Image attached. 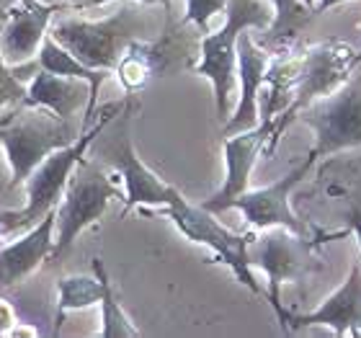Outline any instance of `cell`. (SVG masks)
I'll use <instances>...</instances> for the list:
<instances>
[{
    "label": "cell",
    "mask_w": 361,
    "mask_h": 338,
    "mask_svg": "<svg viewBox=\"0 0 361 338\" xmlns=\"http://www.w3.org/2000/svg\"><path fill=\"white\" fill-rule=\"evenodd\" d=\"M49 34L78 60L96 70L111 73L119 65L121 54L137 39H155L150 16H145L135 3L124 6L104 21H80V18H62L49 23Z\"/></svg>",
    "instance_id": "1"
},
{
    "label": "cell",
    "mask_w": 361,
    "mask_h": 338,
    "mask_svg": "<svg viewBox=\"0 0 361 338\" xmlns=\"http://www.w3.org/2000/svg\"><path fill=\"white\" fill-rule=\"evenodd\" d=\"M274 21V8L266 0H227L225 23L214 34L199 42V65H194L196 76L207 78L214 88L217 119L227 121L230 116V93L235 90L238 73V39L243 31H266Z\"/></svg>",
    "instance_id": "2"
},
{
    "label": "cell",
    "mask_w": 361,
    "mask_h": 338,
    "mask_svg": "<svg viewBox=\"0 0 361 338\" xmlns=\"http://www.w3.org/2000/svg\"><path fill=\"white\" fill-rule=\"evenodd\" d=\"M80 132L83 129H75L70 119H62L44 106L23 104L21 111L8 114L0 121V145L11 166L8 191L26 183L42 160L65 145L75 143Z\"/></svg>",
    "instance_id": "3"
},
{
    "label": "cell",
    "mask_w": 361,
    "mask_h": 338,
    "mask_svg": "<svg viewBox=\"0 0 361 338\" xmlns=\"http://www.w3.org/2000/svg\"><path fill=\"white\" fill-rule=\"evenodd\" d=\"M111 199H124L114 181L104 173L96 160L80 158L75 171L70 173L65 194L57 202V217H54V246L49 253V263H57L75 246L78 235L96 225L104 217Z\"/></svg>",
    "instance_id": "4"
},
{
    "label": "cell",
    "mask_w": 361,
    "mask_h": 338,
    "mask_svg": "<svg viewBox=\"0 0 361 338\" xmlns=\"http://www.w3.org/2000/svg\"><path fill=\"white\" fill-rule=\"evenodd\" d=\"M315 248L317 238H302L286 227H266L258 238L253 235L248 246L250 266L261 269L269 279L266 300L271 302L284 333H289V313L281 308V286L286 282H302L317 269Z\"/></svg>",
    "instance_id": "5"
},
{
    "label": "cell",
    "mask_w": 361,
    "mask_h": 338,
    "mask_svg": "<svg viewBox=\"0 0 361 338\" xmlns=\"http://www.w3.org/2000/svg\"><path fill=\"white\" fill-rule=\"evenodd\" d=\"M297 119L305 121L315 137L307 152L312 166L336 152L361 147V65L351 70V76L331 96L317 98L302 109Z\"/></svg>",
    "instance_id": "6"
},
{
    "label": "cell",
    "mask_w": 361,
    "mask_h": 338,
    "mask_svg": "<svg viewBox=\"0 0 361 338\" xmlns=\"http://www.w3.org/2000/svg\"><path fill=\"white\" fill-rule=\"evenodd\" d=\"M121 109H124L121 104L106 106L104 114H101V119H98L93 127L83 129L75 143H70V145H65V147H60V150H54L49 158H44L34 168V173H31L29 181H26V207L13 212V219H11V225H8L6 233L23 230V227H34L47 212L57 207V202H60L62 194H65L70 173L75 171L78 160L88 152L90 145L96 143V137L104 132L106 124H109Z\"/></svg>",
    "instance_id": "7"
},
{
    "label": "cell",
    "mask_w": 361,
    "mask_h": 338,
    "mask_svg": "<svg viewBox=\"0 0 361 338\" xmlns=\"http://www.w3.org/2000/svg\"><path fill=\"white\" fill-rule=\"evenodd\" d=\"M163 215H168V217L173 219V225L186 235L188 241H194V243H199V246H204V248H209L212 253H214V261L225 263L227 269L235 274V279H238L250 294L266 297V292L256 282L253 266H250V261H248V246H250V241H253V233L240 235V233L227 230L217 219L214 212L204 210L202 204H191L180 191H176V194L171 196V202L163 207Z\"/></svg>",
    "instance_id": "8"
},
{
    "label": "cell",
    "mask_w": 361,
    "mask_h": 338,
    "mask_svg": "<svg viewBox=\"0 0 361 338\" xmlns=\"http://www.w3.org/2000/svg\"><path fill=\"white\" fill-rule=\"evenodd\" d=\"M98 155L106 158L116 171H119L127 196H124V212L129 215L135 207H166L171 196L178 191L176 186L160 181L158 173H152L145 166L132 143V109L124 106L114 121L106 124L101 132V145H98Z\"/></svg>",
    "instance_id": "9"
},
{
    "label": "cell",
    "mask_w": 361,
    "mask_h": 338,
    "mask_svg": "<svg viewBox=\"0 0 361 338\" xmlns=\"http://www.w3.org/2000/svg\"><path fill=\"white\" fill-rule=\"evenodd\" d=\"M351 70H354V49L346 42H323V44L305 47L294 98L289 109L274 119V132L266 145V155H271L279 147V140L297 121V114L307 109L312 101L331 96L333 90L341 88L343 80L351 76Z\"/></svg>",
    "instance_id": "10"
},
{
    "label": "cell",
    "mask_w": 361,
    "mask_h": 338,
    "mask_svg": "<svg viewBox=\"0 0 361 338\" xmlns=\"http://www.w3.org/2000/svg\"><path fill=\"white\" fill-rule=\"evenodd\" d=\"M312 163L307 158L300 166L284 173L269 186L253 188V191H243L233 202L230 210L243 212V217L253 230H266V227H286L302 238H312V227L292 210V191L300 186V181L312 171Z\"/></svg>",
    "instance_id": "11"
},
{
    "label": "cell",
    "mask_w": 361,
    "mask_h": 338,
    "mask_svg": "<svg viewBox=\"0 0 361 338\" xmlns=\"http://www.w3.org/2000/svg\"><path fill=\"white\" fill-rule=\"evenodd\" d=\"M271 132H274V119H261L253 129L225 137V181L217 194L202 202L204 210L222 215L233 207V202L243 191H248L250 173L256 168L261 152H266Z\"/></svg>",
    "instance_id": "12"
},
{
    "label": "cell",
    "mask_w": 361,
    "mask_h": 338,
    "mask_svg": "<svg viewBox=\"0 0 361 338\" xmlns=\"http://www.w3.org/2000/svg\"><path fill=\"white\" fill-rule=\"evenodd\" d=\"M328 328L336 336H361V258L351 261L346 282L310 313H289V333Z\"/></svg>",
    "instance_id": "13"
},
{
    "label": "cell",
    "mask_w": 361,
    "mask_h": 338,
    "mask_svg": "<svg viewBox=\"0 0 361 338\" xmlns=\"http://www.w3.org/2000/svg\"><path fill=\"white\" fill-rule=\"evenodd\" d=\"M271 65L269 49L258 44L256 39L243 31L238 39V80H240V98L235 106L233 116H227L222 135H238L245 129H253L261 121L258 114V101H261V88L266 80V70Z\"/></svg>",
    "instance_id": "14"
},
{
    "label": "cell",
    "mask_w": 361,
    "mask_h": 338,
    "mask_svg": "<svg viewBox=\"0 0 361 338\" xmlns=\"http://www.w3.org/2000/svg\"><path fill=\"white\" fill-rule=\"evenodd\" d=\"M54 217L57 207L47 212L34 227H29L23 238L0 248V292L26 282L42 263L49 261L54 246Z\"/></svg>",
    "instance_id": "15"
},
{
    "label": "cell",
    "mask_w": 361,
    "mask_h": 338,
    "mask_svg": "<svg viewBox=\"0 0 361 338\" xmlns=\"http://www.w3.org/2000/svg\"><path fill=\"white\" fill-rule=\"evenodd\" d=\"M54 11H57L54 6H21L11 11L6 26L0 31V57L8 68H21L37 60L39 47L49 34Z\"/></svg>",
    "instance_id": "16"
},
{
    "label": "cell",
    "mask_w": 361,
    "mask_h": 338,
    "mask_svg": "<svg viewBox=\"0 0 361 338\" xmlns=\"http://www.w3.org/2000/svg\"><path fill=\"white\" fill-rule=\"evenodd\" d=\"M23 104L44 106L57 116H62V119H73L80 109H88L90 85L88 80H80V78L54 76V73H47V70H37L31 76Z\"/></svg>",
    "instance_id": "17"
},
{
    "label": "cell",
    "mask_w": 361,
    "mask_h": 338,
    "mask_svg": "<svg viewBox=\"0 0 361 338\" xmlns=\"http://www.w3.org/2000/svg\"><path fill=\"white\" fill-rule=\"evenodd\" d=\"M37 68L39 70H47V73H54V76H68V78H80V80H88L90 85V104L85 109V116H83V129H88L90 124V116L96 111V104H98V90L101 85L106 83V78H109V70H96V68H88L83 62L78 60L75 54L65 49V47L52 37V34H47L42 47H39L37 52Z\"/></svg>",
    "instance_id": "18"
},
{
    "label": "cell",
    "mask_w": 361,
    "mask_h": 338,
    "mask_svg": "<svg viewBox=\"0 0 361 338\" xmlns=\"http://www.w3.org/2000/svg\"><path fill=\"white\" fill-rule=\"evenodd\" d=\"M302 57H305V49L286 52L279 60H271L264 80V85L269 90H266L264 96V106H258L261 119H276L279 114H284L289 109V104H292L294 98V88H297V80H300Z\"/></svg>",
    "instance_id": "19"
},
{
    "label": "cell",
    "mask_w": 361,
    "mask_h": 338,
    "mask_svg": "<svg viewBox=\"0 0 361 338\" xmlns=\"http://www.w3.org/2000/svg\"><path fill=\"white\" fill-rule=\"evenodd\" d=\"M101 294H104V286H101V279L93 274V277H85V274H73V277H65L57 282V313H54V333H60V325L65 320L68 313H75V310L93 308L101 302Z\"/></svg>",
    "instance_id": "20"
},
{
    "label": "cell",
    "mask_w": 361,
    "mask_h": 338,
    "mask_svg": "<svg viewBox=\"0 0 361 338\" xmlns=\"http://www.w3.org/2000/svg\"><path fill=\"white\" fill-rule=\"evenodd\" d=\"M93 274L101 279V286H104V294H101V338H137L142 336L140 328H137L129 315L121 310V305L116 302V292L111 286V279H109V271H106L104 261L101 258H93Z\"/></svg>",
    "instance_id": "21"
},
{
    "label": "cell",
    "mask_w": 361,
    "mask_h": 338,
    "mask_svg": "<svg viewBox=\"0 0 361 338\" xmlns=\"http://www.w3.org/2000/svg\"><path fill=\"white\" fill-rule=\"evenodd\" d=\"M269 3L274 8V21L266 29L269 44H284L312 21V8H307L302 0H269Z\"/></svg>",
    "instance_id": "22"
},
{
    "label": "cell",
    "mask_w": 361,
    "mask_h": 338,
    "mask_svg": "<svg viewBox=\"0 0 361 338\" xmlns=\"http://www.w3.org/2000/svg\"><path fill=\"white\" fill-rule=\"evenodd\" d=\"M227 0H186V11H183V23L199 29L202 34L209 31V21L217 13H225Z\"/></svg>",
    "instance_id": "23"
},
{
    "label": "cell",
    "mask_w": 361,
    "mask_h": 338,
    "mask_svg": "<svg viewBox=\"0 0 361 338\" xmlns=\"http://www.w3.org/2000/svg\"><path fill=\"white\" fill-rule=\"evenodd\" d=\"M21 80H18V76H16L13 68H8L6 62H3V57H0V104L3 101H13V98H26V90H23V85H18Z\"/></svg>",
    "instance_id": "24"
},
{
    "label": "cell",
    "mask_w": 361,
    "mask_h": 338,
    "mask_svg": "<svg viewBox=\"0 0 361 338\" xmlns=\"http://www.w3.org/2000/svg\"><path fill=\"white\" fill-rule=\"evenodd\" d=\"M16 313H13V308L8 305L3 297H0V336H8V333L13 331L16 328Z\"/></svg>",
    "instance_id": "25"
},
{
    "label": "cell",
    "mask_w": 361,
    "mask_h": 338,
    "mask_svg": "<svg viewBox=\"0 0 361 338\" xmlns=\"http://www.w3.org/2000/svg\"><path fill=\"white\" fill-rule=\"evenodd\" d=\"M348 230L346 233H351L356 238V246H359V253H361V207H354V210L348 212Z\"/></svg>",
    "instance_id": "26"
},
{
    "label": "cell",
    "mask_w": 361,
    "mask_h": 338,
    "mask_svg": "<svg viewBox=\"0 0 361 338\" xmlns=\"http://www.w3.org/2000/svg\"><path fill=\"white\" fill-rule=\"evenodd\" d=\"M104 3H111V0H93L90 6H104ZM142 6H163L166 8V16H173V0H137Z\"/></svg>",
    "instance_id": "27"
},
{
    "label": "cell",
    "mask_w": 361,
    "mask_h": 338,
    "mask_svg": "<svg viewBox=\"0 0 361 338\" xmlns=\"http://www.w3.org/2000/svg\"><path fill=\"white\" fill-rule=\"evenodd\" d=\"M343 3H351V0H317L315 6H312V21H315L317 16H323L325 11H331L336 6H343Z\"/></svg>",
    "instance_id": "28"
},
{
    "label": "cell",
    "mask_w": 361,
    "mask_h": 338,
    "mask_svg": "<svg viewBox=\"0 0 361 338\" xmlns=\"http://www.w3.org/2000/svg\"><path fill=\"white\" fill-rule=\"evenodd\" d=\"M11 219H13V212L0 210V233H3V235H6V227L11 225Z\"/></svg>",
    "instance_id": "29"
},
{
    "label": "cell",
    "mask_w": 361,
    "mask_h": 338,
    "mask_svg": "<svg viewBox=\"0 0 361 338\" xmlns=\"http://www.w3.org/2000/svg\"><path fill=\"white\" fill-rule=\"evenodd\" d=\"M21 6H29V8H37V6H39V3H37V0H21Z\"/></svg>",
    "instance_id": "30"
},
{
    "label": "cell",
    "mask_w": 361,
    "mask_h": 338,
    "mask_svg": "<svg viewBox=\"0 0 361 338\" xmlns=\"http://www.w3.org/2000/svg\"><path fill=\"white\" fill-rule=\"evenodd\" d=\"M356 65H361V49H356V52H354V68H356Z\"/></svg>",
    "instance_id": "31"
},
{
    "label": "cell",
    "mask_w": 361,
    "mask_h": 338,
    "mask_svg": "<svg viewBox=\"0 0 361 338\" xmlns=\"http://www.w3.org/2000/svg\"><path fill=\"white\" fill-rule=\"evenodd\" d=\"M70 3H75V6H90L93 0H70Z\"/></svg>",
    "instance_id": "32"
},
{
    "label": "cell",
    "mask_w": 361,
    "mask_h": 338,
    "mask_svg": "<svg viewBox=\"0 0 361 338\" xmlns=\"http://www.w3.org/2000/svg\"><path fill=\"white\" fill-rule=\"evenodd\" d=\"M302 3H305V6H307V8H312V6H315V3H317V0H302Z\"/></svg>",
    "instance_id": "33"
},
{
    "label": "cell",
    "mask_w": 361,
    "mask_h": 338,
    "mask_svg": "<svg viewBox=\"0 0 361 338\" xmlns=\"http://www.w3.org/2000/svg\"><path fill=\"white\" fill-rule=\"evenodd\" d=\"M0 235H3V233H0Z\"/></svg>",
    "instance_id": "34"
}]
</instances>
